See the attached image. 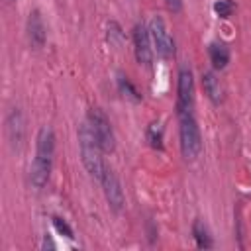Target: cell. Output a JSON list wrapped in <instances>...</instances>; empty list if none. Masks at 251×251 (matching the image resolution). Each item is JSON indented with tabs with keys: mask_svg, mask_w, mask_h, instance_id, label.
<instances>
[{
	"mask_svg": "<svg viewBox=\"0 0 251 251\" xmlns=\"http://www.w3.org/2000/svg\"><path fill=\"white\" fill-rule=\"evenodd\" d=\"M86 122L90 126L92 133L96 135L98 143L102 145L104 153H112L116 149V135H114V127H112L108 116L100 108H90L86 114Z\"/></svg>",
	"mask_w": 251,
	"mask_h": 251,
	"instance_id": "obj_4",
	"label": "cell"
},
{
	"mask_svg": "<svg viewBox=\"0 0 251 251\" xmlns=\"http://www.w3.org/2000/svg\"><path fill=\"white\" fill-rule=\"evenodd\" d=\"M145 139L149 143V147L157 149V151H163V139H165V129L161 126V122H151L145 129Z\"/></svg>",
	"mask_w": 251,
	"mask_h": 251,
	"instance_id": "obj_14",
	"label": "cell"
},
{
	"mask_svg": "<svg viewBox=\"0 0 251 251\" xmlns=\"http://www.w3.org/2000/svg\"><path fill=\"white\" fill-rule=\"evenodd\" d=\"M178 145L184 161H196L202 153V133L190 112L178 116Z\"/></svg>",
	"mask_w": 251,
	"mask_h": 251,
	"instance_id": "obj_3",
	"label": "cell"
},
{
	"mask_svg": "<svg viewBox=\"0 0 251 251\" xmlns=\"http://www.w3.org/2000/svg\"><path fill=\"white\" fill-rule=\"evenodd\" d=\"M149 33H151V41H153V49L157 53V57H161L163 61H169L175 57V39L171 37L167 24L161 16H153L149 22Z\"/></svg>",
	"mask_w": 251,
	"mask_h": 251,
	"instance_id": "obj_5",
	"label": "cell"
},
{
	"mask_svg": "<svg viewBox=\"0 0 251 251\" xmlns=\"http://www.w3.org/2000/svg\"><path fill=\"white\" fill-rule=\"evenodd\" d=\"M194 104V76L190 67L182 65L176 75V114L190 112Z\"/></svg>",
	"mask_w": 251,
	"mask_h": 251,
	"instance_id": "obj_6",
	"label": "cell"
},
{
	"mask_svg": "<svg viewBox=\"0 0 251 251\" xmlns=\"http://www.w3.org/2000/svg\"><path fill=\"white\" fill-rule=\"evenodd\" d=\"M214 12H216V16L218 18H229L231 14H233V10H235V4L231 2V0H216L214 2Z\"/></svg>",
	"mask_w": 251,
	"mask_h": 251,
	"instance_id": "obj_17",
	"label": "cell"
},
{
	"mask_svg": "<svg viewBox=\"0 0 251 251\" xmlns=\"http://www.w3.org/2000/svg\"><path fill=\"white\" fill-rule=\"evenodd\" d=\"M192 237H194V243H196L198 249H210V247H214V239L210 235V229H208V226L200 218L194 220V224H192Z\"/></svg>",
	"mask_w": 251,
	"mask_h": 251,
	"instance_id": "obj_13",
	"label": "cell"
},
{
	"mask_svg": "<svg viewBox=\"0 0 251 251\" xmlns=\"http://www.w3.org/2000/svg\"><path fill=\"white\" fill-rule=\"evenodd\" d=\"M8 2H12V0H8Z\"/></svg>",
	"mask_w": 251,
	"mask_h": 251,
	"instance_id": "obj_21",
	"label": "cell"
},
{
	"mask_svg": "<svg viewBox=\"0 0 251 251\" xmlns=\"http://www.w3.org/2000/svg\"><path fill=\"white\" fill-rule=\"evenodd\" d=\"M133 53H135V59L139 65L143 67H151L153 63V41H151V33H149V27L145 24H135L133 25Z\"/></svg>",
	"mask_w": 251,
	"mask_h": 251,
	"instance_id": "obj_8",
	"label": "cell"
},
{
	"mask_svg": "<svg viewBox=\"0 0 251 251\" xmlns=\"http://www.w3.org/2000/svg\"><path fill=\"white\" fill-rule=\"evenodd\" d=\"M25 35L27 41L31 45V49H41L47 41V29L43 24V18L39 14V10H31L27 16V24H25Z\"/></svg>",
	"mask_w": 251,
	"mask_h": 251,
	"instance_id": "obj_9",
	"label": "cell"
},
{
	"mask_svg": "<svg viewBox=\"0 0 251 251\" xmlns=\"http://www.w3.org/2000/svg\"><path fill=\"white\" fill-rule=\"evenodd\" d=\"M47 247H51V249H55V243H53V241H51V239H49V237L45 235V237H43V249H47Z\"/></svg>",
	"mask_w": 251,
	"mask_h": 251,
	"instance_id": "obj_20",
	"label": "cell"
},
{
	"mask_svg": "<svg viewBox=\"0 0 251 251\" xmlns=\"http://www.w3.org/2000/svg\"><path fill=\"white\" fill-rule=\"evenodd\" d=\"M76 135H78L80 161H82L86 173H88L94 180L100 182L102 176H104V173H106V169H108V165H106V161H104V157H102L104 149H102V145L98 143V139H96V135L92 133V129H90V126H88L86 120L80 124Z\"/></svg>",
	"mask_w": 251,
	"mask_h": 251,
	"instance_id": "obj_2",
	"label": "cell"
},
{
	"mask_svg": "<svg viewBox=\"0 0 251 251\" xmlns=\"http://www.w3.org/2000/svg\"><path fill=\"white\" fill-rule=\"evenodd\" d=\"M118 88H120V92H122L124 96L131 98L133 102H139V100H141L139 90H137V88H135V84L129 80V76H127V75H124V73H118Z\"/></svg>",
	"mask_w": 251,
	"mask_h": 251,
	"instance_id": "obj_15",
	"label": "cell"
},
{
	"mask_svg": "<svg viewBox=\"0 0 251 251\" xmlns=\"http://www.w3.org/2000/svg\"><path fill=\"white\" fill-rule=\"evenodd\" d=\"M165 6L169 8V12L178 14L182 10V0H165Z\"/></svg>",
	"mask_w": 251,
	"mask_h": 251,
	"instance_id": "obj_19",
	"label": "cell"
},
{
	"mask_svg": "<svg viewBox=\"0 0 251 251\" xmlns=\"http://www.w3.org/2000/svg\"><path fill=\"white\" fill-rule=\"evenodd\" d=\"M124 39H126V35L122 31V27L116 22H108V41L114 45H122Z\"/></svg>",
	"mask_w": 251,
	"mask_h": 251,
	"instance_id": "obj_18",
	"label": "cell"
},
{
	"mask_svg": "<svg viewBox=\"0 0 251 251\" xmlns=\"http://www.w3.org/2000/svg\"><path fill=\"white\" fill-rule=\"evenodd\" d=\"M202 88H204V92H206V96L212 104L218 106L224 100V86H222V82H220V78L214 71L202 73Z\"/></svg>",
	"mask_w": 251,
	"mask_h": 251,
	"instance_id": "obj_11",
	"label": "cell"
},
{
	"mask_svg": "<svg viewBox=\"0 0 251 251\" xmlns=\"http://www.w3.org/2000/svg\"><path fill=\"white\" fill-rule=\"evenodd\" d=\"M51 222H53V227H55V231H57L59 235H63V237H67V239H75V231H73V227L67 224V220H63L61 216H53Z\"/></svg>",
	"mask_w": 251,
	"mask_h": 251,
	"instance_id": "obj_16",
	"label": "cell"
},
{
	"mask_svg": "<svg viewBox=\"0 0 251 251\" xmlns=\"http://www.w3.org/2000/svg\"><path fill=\"white\" fill-rule=\"evenodd\" d=\"M100 184H102V192H104V198L108 202V208L114 214H120L126 206V196H124V188L120 184V178L116 176V173L110 167L106 169Z\"/></svg>",
	"mask_w": 251,
	"mask_h": 251,
	"instance_id": "obj_7",
	"label": "cell"
},
{
	"mask_svg": "<svg viewBox=\"0 0 251 251\" xmlns=\"http://www.w3.org/2000/svg\"><path fill=\"white\" fill-rule=\"evenodd\" d=\"M55 159V133L49 126H43L35 137V157L29 167V184L35 190L45 188L51 176Z\"/></svg>",
	"mask_w": 251,
	"mask_h": 251,
	"instance_id": "obj_1",
	"label": "cell"
},
{
	"mask_svg": "<svg viewBox=\"0 0 251 251\" xmlns=\"http://www.w3.org/2000/svg\"><path fill=\"white\" fill-rule=\"evenodd\" d=\"M6 135L8 141L14 149H20V145L24 143V135H25V122H24V114L20 108H12L6 116Z\"/></svg>",
	"mask_w": 251,
	"mask_h": 251,
	"instance_id": "obj_10",
	"label": "cell"
},
{
	"mask_svg": "<svg viewBox=\"0 0 251 251\" xmlns=\"http://www.w3.org/2000/svg\"><path fill=\"white\" fill-rule=\"evenodd\" d=\"M208 57H210V63L214 67V71H224L229 63V47L224 43V41H212L208 45Z\"/></svg>",
	"mask_w": 251,
	"mask_h": 251,
	"instance_id": "obj_12",
	"label": "cell"
}]
</instances>
